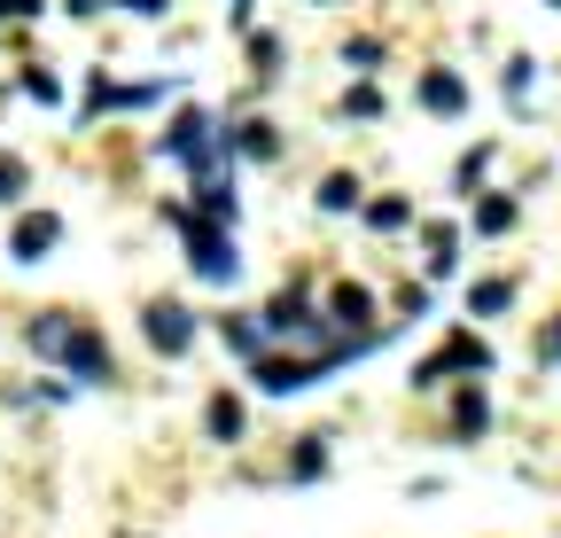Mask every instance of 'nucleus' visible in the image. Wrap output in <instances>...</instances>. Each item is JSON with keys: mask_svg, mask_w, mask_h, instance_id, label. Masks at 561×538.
Returning <instances> with one entry per match:
<instances>
[{"mask_svg": "<svg viewBox=\"0 0 561 538\" xmlns=\"http://www.w3.org/2000/svg\"><path fill=\"white\" fill-rule=\"evenodd\" d=\"M164 227L187 242V265H195V282H210V289H234V282H242V250H234V227L203 219V211H187V204H164Z\"/></svg>", "mask_w": 561, "mask_h": 538, "instance_id": "1", "label": "nucleus"}, {"mask_svg": "<svg viewBox=\"0 0 561 538\" xmlns=\"http://www.w3.org/2000/svg\"><path fill=\"white\" fill-rule=\"evenodd\" d=\"M491 367H500V359H491L483 335H453V344H445V352H430L405 382H413V390H445V375H491Z\"/></svg>", "mask_w": 561, "mask_h": 538, "instance_id": "2", "label": "nucleus"}, {"mask_svg": "<svg viewBox=\"0 0 561 538\" xmlns=\"http://www.w3.org/2000/svg\"><path fill=\"white\" fill-rule=\"evenodd\" d=\"M140 335H149V352H164V359H187L203 328H195V312H187L180 297H157L149 312H140Z\"/></svg>", "mask_w": 561, "mask_h": 538, "instance_id": "3", "label": "nucleus"}, {"mask_svg": "<svg viewBox=\"0 0 561 538\" xmlns=\"http://www.w3.org/2000/svg\"><path fill=\"white\" fill-rule=\"evenodd\" d=\"M55 359H62V375H70V382H110V375H117L110 344H102L94 328H79V320L62 328V344H55Z\"/></svg>", "mask_w": 561, "mask_h": 538, "instance_id": "4", "label": "nucleus"}, {"mask_svg": "<svg viewBox=\"0 0 561 538\" xmlns=\"http://www.w3.org/2000/svg\"><path fill=\"white\" fill-rule=\"evenodd\" d=\"M328 328L367 335V328H375V289H367V282H335V289H328Z\"/></svg>", "mask_w": 561, "mask_h": 538, "instance_id": "5", "label": "nucleus"}, {"mask_svg": "<svg viewBox=\"0 0 561 538\" xmlns=\"http://www.w3.org/2000/svg\"><path fill=\"white\" fill-rule=\"evenodd\" d=\"M55 242H62V219H55V211H24V219L9 227V257H16V265H39Z\"/></svg>", "mask_w": 561, "mask_h": 538, "instance_id": "6", "label": "nucleus"}, {"mask_svg": "<svg viewBox=\"0 0 561 538\" xmlns=\"http://www.w3.org/2000/svg\"><path fill=\"white\" fill-rule=\"evenodd\" d=\"M257 328H265V344H273V335H320L328 320H320V312H312L305 297H289V289H280V297H273V305L257 312Z\"/></svg>", "mask_w": 561, "mask_h": 538, "instance_id": "7", "label": "nucleus"}, {"mask_svg": "<svg viewBox=\"0 0 561 538\" xmlns=\"http://www.w3.org/2000/svg\"><path fill=\"white\" fill-rule=\"evenodd\" d=\"M195 211H203V219H219V227H234V219H242L234 172H227V180H219V172H195Z\"/></svg>", "mask_w": 561, "mask_h": 538, "instance_id": "8", "label": "nucleus"}, {"mask_svg": "<svg viewBox=\"0 0 561 538\" xmlns=\"http://www.w3.org/2000/svg\"><path fill=\"white\" fill-rule=\"evenodd\" d=\"M413 102L430 110V117H460V110H468V87H460V71H421Z\"/></svg>", "mask_w": 561, "mask_h": 538, "instance_id": "9", "label": "nucleus"}, {"mask_svg": "<svg viewBox=\"0 0 561 538\" xmlns=\"http://www.w3.org/2000/svg\"><path fill=\"white\" fill-rule=\"evenodd\" d=\"M483 430H491V398H483V382L468 375L460 398H453V437H483Z\"/></svg>", "mask_w": 561, "mask_h": 538, "instance_id": "10", "label": "nucleus"}, {"mask_svg": "<svg viewBox=\"0 0 561 538\" xmlns=\"http://www.w3.org/2000/svg\"><path fill=\"white\" fill-rule=\"evenodd\" d=\"M515 219H523L515 195H476V204H468V227L476 234H515Z\"/></svg>", "mask_w": 561, "mask_h": 538, "instance_id": "11", "label": "nucleus"}, {"mask_svg": "<svg viewBox=\"0 0 561 538\" xmlns=\"http://www.w3.org/2000/svg\"><path fill=\"white\" fill-rule=\"evenodd\" d=\"M227 149H234V157H250V164H273V157H280V133H273L265 117H250V125H234V133H227Z\"/></svg>", "mask_w": 561, "mask_h": 538, "instance_id": "12", "label": "nucleus"}, {"mask_svg": "<svg viewBox=\"0 0 561 538\" xmlns=\"http://www.w3.org/2000/svg\"><path fill=\"white\" fill-rule=\"evenodd\" d=\"M312 204H320L328 219H343V211H359V204H367V187H359V172H328Z\"/></svg>", "mask_w": 561, "mask_h": 538, "instance_id": "13", "label": "nucleus"}, {"mask_svg": "<svg viewBox=\"0 0 561 538\" xmlns=\"http://www.w3.org/2000/svg\"><path fill=\"white\" fill-rule=\"evenodd\" d=\"M359 211H367L375 234H405V227H413V195H367Z\"/></svg>", "mask_w": 561, "mask_h": 538, "instance_id": "14", "label": "nucleus"}, {"mask_svg": "<svg viewBox=\"0 0 561 538\" xmlns=\"http://www.w3.org/2000/svg\"><path fill=\"white\" fill-rule=\"evenodd\" d=\"M219 344H227L234 359H257V352H265V328H257V312H227V320H219Z\"/></svg>", "mask_w": 561, "mask_h": 538, "instance_id": "15", "label": "nucleus"}, {"mask_svg": "<svg viewBox=\"0 0 561 538\" xmlns=\"http://www.w3.org/2000/svg\"><path fill=\"white\" fill-rule=\"evenodd\" d=\"M421 242H430V274L445 282L453 265H460V227H453V219H430V227H421Z\"/></svg>", "mask_w": 561, "mask_h": 538, "instance_id": "16", "label": "nucleus"}, {"mask_svg": "<svg viewBox=\"0 0 561 538\" xmlns=\"http://www.w3.org/2000/svg\"><path fill=\"white\" fill-rule=\"evenodd\" d=\"M203 437H210V445H234V437H242V398H227V390L210 398V407H203Z\"/></svg>", "mask_w": 561, "mask_h": 538, "instance_id": "17", "label": "nucleus"}, {"mask_svg": "<svg viewBox=\"0 0 561 538\" xmlns=\"http://www.w3.org/2000/svg\"><path fill=\"white\" fill-rule=\"evenodd\" d=\"M328 477V437H297L289 453V484H320Z\"/></svg>", "mask_w": 561, "mask_h": 538, "instance_id": "18", "label": "nucleus"}, {"mask_svg": "<svg viewBox=\"0 0 561 538\" xmlns=\"http://www.w3.org/2000/svg\"><path fill=\"white\" fill-rule=\"evenodd\" d=\"M507 305H515V282H476V289H468V312H476V320H500Z\"/></svg>", "mask_w": 561, "mask_h": 538, "instance_id": "19", "label": "nucleus"}, {"mask_svg": "<svg viewBox=\"0 0 561 538\" xmlns=\"http://www.w3.org/2000/svg\"><path fill=\"white\" fill-rule=\"evenodd\" d=\"M491 157H500V149H491V141H476V149L453 164V187H460V195H476V187H483V172H491Z\"/></svg>", "mask_w": 561, "mask_h": 538, "instance_id": "20", "label": "nucleus"}, {"mask_svg": "<svg viewBox=\"0 0 561 538\" xmlns=\"http://www.w3.org/2000/svg\"><path fill=\"white\" fill-rule=\"evenodd\" d=\"M62 328H70V312H39V320L24 328V344H32L39 359H55V344H62Z\"/></svg>", "mask_w": 561, "mask_h": 538, "instance_id": "21", "label": "nucleus"}, {"mask_svg": "<svg viewBox=\"0 0 561 538\" xmlns=\"http://www.w3.org/2000/svg\"><path fill=\"white\" fill-rule=\"evenodd\" d=\"M24 102L55 110V102H62V79H55V71H39V62H32V71H24Z\"/></svg>", "mask_w": 561, "mask_h": 538, "instance_id": "22", "label": "nucleus"}, {"mask_svg": "<svg viewBox=\"0 0 561 538\" xmlns=\"http://www.w3.org/2000/svg\"><path fill=\"white\" fill-rule=\"evenodd\" d=\"M530 367H561V320H546V328L530 335Z\"/></svg>", "mask_w": 561, "mask_h": 538, "instance_id": "23", "label": "nucleus"}, {"mask_svg": "<svg viewBox=\"0 0 561 538\" xmlns=\"http://www.w3.org/2000/svg\"><path fill=\"white\" fill-rule=\"evenodd\" d=\"M24 187H32L24 157H0V204H24Z\"/></svg>", "mask_w": 561, "mask_h": 538, "instance_id": "24", "label": "nucleus"}, {"mask_svg": "<svg viewBox=\"0 0 561 538\" xmlns=\"http://www.w3.org/2000/svg\"><path fill=\"white\" fill-rule=\"evenodd\" d=\"M530 71H538L530 55H515V62H507V102H515V110H530Z\"/></svg>", "mask_w": 561, "mask_h": 538, "instance_id": "25", "label": "nucleus"}, {"mask_svg": "<svg viewBox=\"0 0 561 538\" xmlns=\"http://www.w3.org/2000/svg\"><path fill=\"white\" fill-rule=\"evenodd\" d=\"M343 110H351V117H382V87H367V79H359V87L343 94Z\"/></svg>", "mask_w": 561, "mask_h": 538, "instance_id": "26", "label": "nucleus"}, {"mask_svg": "<svg viewBox=\"0 0 561 538\" xmlns=\"http://www.w3.org/2000/svg\"><path fill=\"white\" fill-rule=\"evenodd\" d=\"M250 62H257V79H280V71H273V62H280V39L257 32V39H250Z\"/></svg>", "mask_w": 561, "mask_h": 538, "instance_id": "27", "label": "nucleus"}, {"mask_svg": "<svg viewBox=\"0 0 561 538\" xmlns=\"http://www.w3.org/2000/svg\"><path fill=\"white\" fill-rule=\"evenodd\" d=\"M343 62H359V71H375V62H382V39H351V47H343Z\"/></svg>", "mask_w": 561, "mask_h": 538, "instance_id": "28", "label": "nucleus"}, {"mask_svg": "<svg viewBox=\"0 0 561 538\" xmlns=\"http://www.w3.org/2000/svg\"><path fill=\"white\" fill-rule=\"evenodd\" d=\"M398 305H405V320H430V289H413V282H405V289H398Z\"/></svg>", "mask_w": 561, "mask_h": 538, "instance_id": "29", "label": "nucleus"}, {"mask_svg": "<svg viewBox=\"0 0 561 538\" xmlns=\"http://www.w3.org/2000/svg\"><path fill=\"white\" fill-rule=\"evenodd\" d=\"M110 9H125V16H164L172 0H110Z\"/></svg>", "mask_w": 561, "mask_h": 538, "instance_id": "30", "label": "nucleus"}, {"mask_svg": "<svg viewBox=\"0 0 561 538\" xmlns=\"http://www.w3.org/2000/svg\"><path fill=\"white\" fill-rule=\"evenodd\" d=\"M62 9H70V16H94V9H110V0H62Z\"/></svg>", "mask_w": 561, "mask_h": 538, "instance_id": "31", "label": "nucleus"}, {"mask_svg": "<svg viewBox=\"0 0 561 538\" xmlns=\"http://www.w3.org/2000/svg\"><path fill=\"white\" fill-rule=\"evenodd\" d=\"M546 9H561V0H546Z\"/></svg>", "mask_w": 561, "mask_h": 538, "instance_id": "32", "label": "nucleus"}]
</instances>
